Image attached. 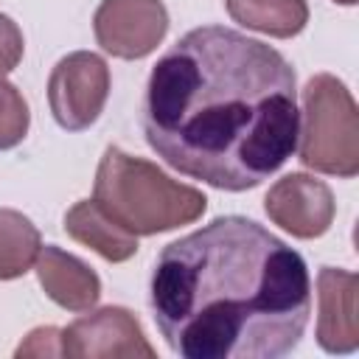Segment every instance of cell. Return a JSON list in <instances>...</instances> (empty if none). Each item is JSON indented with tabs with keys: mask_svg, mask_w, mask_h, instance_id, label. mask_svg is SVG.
I'll use <instances>...</instances> for the list:
<instances>
[{
	"mask_svg": "<svg viewBox=\"0 0 359 359\" xmlns=\"http://www.w3.org/2000/svg\"><path fill=\"white\" fill-rule=\"evenodd\" d=\"M294 70L283 53L224 25L188 31L154 65L143 135L180 174L222 191L269 180L297 149Z\"/></svg>",
	"mask_w": 359,
	"mask_h": 359,
	"instance_id": "cell-1",
	"label": "cell"
},
{
	"mask_svg": "<svg viewBox=\"0 0 359 359\" xmlns=\"http://www.w3.org/2000/svg\"><path fill=\"white\" fill-rule=\"evenodd\" d=\"M151 311L182 359H278L311 311L306 261L252 219L222 216L163 247Z\"/></svg>",
	"mask_w": 359,
	"mask_h": 359,
	"instance_id": "cell-2",
	"label": "cell"
},
{
	"mask_svg": "<svg viewBox=\"0 0 359 359\" xmlns=\"http://www.w3.org/2000/svg\"><path fill=\"white\" fill-rule=\"evenodd\" d=\"M93 199L129 233L154 236L196 222L208 199L202 191L163 174L154 163L109 146L95 171Z\"/></svg>",
	"mask_w": 359,
	"mask_h": 359,
	"instance_id": "cell-3",
	"label": "cell"
},
{
	"mask_svg": "<svg viewBox=\"0 0 359 359\" xmlns=\"http://www.w3.org/2000/svg\"><path fill=\"white\" fill-rule=\"evenodd\" d=\"M300 163L331 177L359 174V115L348 87L317 73L303 87V126L297 132Z\"/></svg>",
	"mask_w": 359,
	"mask_h": 359,
	"instance_id": "cell-4",
	"label": "cell"
},
{
	"mask_svg": "<svg viewBox=\"0 0 359 359\" xmlns=\"http://www.w3.org/2000/svg\"><path fill=\"white\" fill-rule=\"evenodd\" d=\"M109 98V67L93 50H76L56 62L48 79V104L67 132L93 126Z\"/></svg>",
	"mask_w": 359,
	"mask_h": 359,
	"instance_id": "cell-5",
	"label": "cell"
},
{
	"mask_svg": "<svg viewBox=\"0 0 359 359\" xmlns=\"http://www.w3.org/2000/svg\"><path fill=\"white\" fill-rule=\"evenodd\" d=\"M98 45L118 59L149 56L168 31L163 0H101L93 14Z\"/></svg>",
	"mask_w": 359,
	"mask_h": 359,
	"instance_id": "cell-6",
	"label": "cell"
},
{
	"mask_svg": "<svg viewBox=\"0 0 359 359\" xmlns=\"http://www.w3.org/2000/svg\"><path fill=\"white\" fill-rule=\"evenodd\" d=\"M62 356L70 359H129L154 356L137 317L129 309L107 306L62 328Z\"/></svg>",
	"mask_w": 359,
	"mask_h": 359,
	"instance_id": "cell-7",
	"label": "cell"
},
{
	"mask_svg": "<svg viewBox=\"0 0 359 359\" xmlns=\"http://www.w3.org/2000/svg\"><path fill=\"white\" fill-rule=\"evenodd\" d=\"M264 210L294 238H317L331 227L337 202L323 180L309 174H286L266 191Z\"/></svg>",
	"mask_w": 359,
	"mask_h": 359,
	"instance_id": "cell-8",
	"label": "cell"
},
{
	"mask_svg": "<svg viewBox=\"0 0 359 359\" xmlns=\"http://www.w3.org/2000/svg\"><path fill=\"white\" fill-rule=\"evenodd\" d=\"M356 275L323 266L317 275V342L328 353H353L359 348Z\"/></svg>",
	"mask_w": 359,
	"mask_h": 359,
	"instance_id": "cell-9",
	"label": "cell"
},
{
	"mask_svg": "<svg viewBox=\"0 0 359 359\" xmlns=\"http://www.w3.org/2000/svg\"><path fill=\"white\" fill-rule=\"evenodd\" d=\"M36 278L45 294L67 311H90L101 297L98 275L76 255L45 244L36 255Z\"/></svg>",
	"mask_w": 359,
	"mask_h": 359,
	"instance_id": "cell-10",
	"label": "cell"
},
{
	"mask_svg": "<svg viewBox=\"0 0 359 359\" xmlns=\"http://www.w3.org/2000/svg\"><path fill=\"white\" fill-rule=\"evenodd\" d=\"M65 233L112 264L129 261L137 252V236L118 224L95 199H81L65 213Z\"/></svg>",
	"mask_w": 359,
	"mask_h": 359,
	"instance_id": "cell-11",
	"label": "cell"
},
{
	"mask_svg": "<svg viewBox=\"0 0 359 359\" xmlns=\"http://www.w3.org/2000/svg\"><path fill=\"white\" fill-rule=\"evenodd\" d=\"M224 6L238 25L275 39L297 36L309 22L306 0H224Z\"/></svg>",
	"mask_w": 359,
	"mask_h": 359,
	"instance_id": "cell-12",
	"label": "cell"
},
{
	"mask_svg": "<svg viewBox=\"0 0 359 359\" xmlns=\"http://www.w3.org/2000/svg\"><path fill=\"white\" fill-rule=\"evenodd\" d=\"M42 250L39 230L28 216L11 208H0V280L25 275Z\"/></svg>",
	"mask_w": 359,
	"mask_h": 359,
	"instance_id": "cell-13",
	"label": "cell"
},
{
	"mask_svg": "<svg viewBox=\"0 0 359 359\" xmlns=\"http://www.w3.org/2000/svg\"><path fill=\"white\" fill-rule=\"evenodd\" d=\"M28 123H31V115L22 93L0 76V151L22 143Z\"/></svg>",
	"mask_w": 359,
	"mask_h": 359,
	"instance_id": "cell-14",
	"label": "cell"
},
{
	"mask_svg": "<svg viewBox=\"0 0 359 359\" xmlns=\"http://www.w3.org/2000/svg\"><path fill=\"white\" fill-rule=\"evenodd\" d=\"M22 50H25V42H22L20 25L11 17L0 14V76L11 73L20 65Z\"/></svg>",
	"mask_w": 359,
	"mask_h": 359,
	"instance_id": "cell-15",
	"label": "cell"
},
{
	"mask_svg": "<svg viewBox=\"0 0 359 359\" xmlns=\"http://www.w3.org/2000/svg\"><path fill=\"white\" fill-rule=\"evenodd\" d=\"M14 353L17 356H62V328H53V325L34 328Z\"/></svg>",
	"mask_w": 359,
	"mask_h": 359,
	"instance_id": "cell-16",
	"label": "cell"
},
{
	"mask_svg": "<svg viewBox=\"0 0 359 359\" xmlns=\"http://www.w3.org/2000/svg\"><path fill=\"white\" fill-rule=\"evenodd\" d=\"M334 3H339V6H353L356 0H334Z\"/></svg>",
	"mask_w": 359,
	"mask_h": 359,
	"instance_id": "cell-17",
	"label": "cell"
}]
</instances>
